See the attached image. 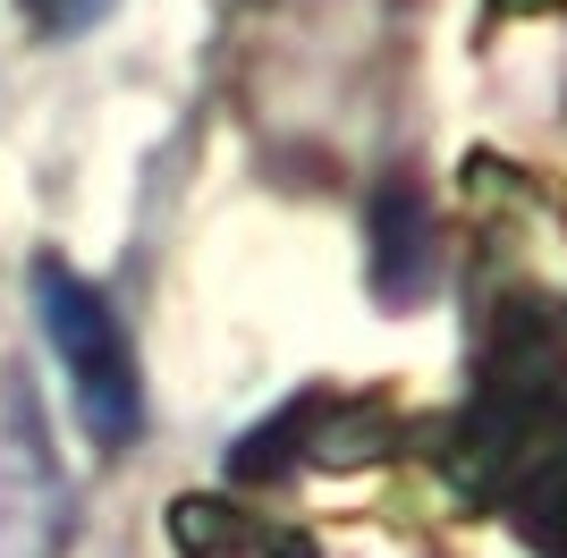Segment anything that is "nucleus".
I'll list each match as a JSON object with an SVG mask.
<instances>
[{"label":"nucleus","mask_w":567,"mask_h":558,"mask_svg":"<svg viewBox=\"0 0 567 558\" xmlns=\"http://www.w3.org/2000/svg\"><path fill=\"white\" fill-rule=\"evenodd\" d=\"M450 474L466 499L567 550V330L550 304H499L483 381L450 423Z\"/></svg>","instance_id":"nucleus-1"},{"label":"nucleus","mask_w":567,"mask_h":558,"mask_svg":"<svg viewBox=\"0 0 567 558\" xmlns=\"http://www.w3.org/2000/svg\"><path fill=\"white\" fill-rule=\"evenodd\" d=\"M25 288H34L43 348L69 372V406H76V423H85V441H94L102 457H118V448L144 432V364H136V339L118 322V304L102 297L85 271H69L60 255L34 262Z\"/></svg>","instance_id":"nucleus-2"},{"label":"nucleus","mask_w":567,"mask_h":558,"mask_svg":"<svg viewBox=\"0 0 567 558\" xmlns=\"http://www.w3.org/2000/svg\"><path fill=\"white\" fill-rule=\"evenodd\" d=\"M399 441V415L381 397H339V390H306L297 406H280L271 423H255L237 441L229 474L237 483H280L297 465H364Z\"/></svg>","instance_id":"nucleus-3"},{"label":"nucleus","mask_w":567,"mask_h":558,"mask_svg":"<svg viewBox=\"0 0 567 558\" xmlns=\"http://www.w3.org/2000/svg\"><path fill=\"white\" fill-rule=\"evenodd\" d=\"M364 237H373V297H381V304L432 297V271H441V229H432L424 186H415V178H390V186L373 195Z\"/></svg>","instance_id":"nucleus-4"},{"label":"nucleus","mask_w":567,"mask_h":558,"mask_svg":"<svg viewBox=\"0 0 567 558\" xmlns=\"http://www.w3.org/2000/svg\"><path fill=\"white\" fill-rule=\"evenodd\" d=\"M25 9H34V25H43V34H85V25L111 18L118 0H25Z\"/></svg>","instance_id":"nucleus-5"},{"label":"nucleus","mask_w":567,"mask_h":558,"mask_svg":"<svg viewBox=\"0 0 567 558\" xmlns=\"http://www.w3.org/2000/svg\"><path fill=\"white\" fill-rule=\"evenodd\" d=\"M492 9H508V18H543V9H567V0H492Z\"/></svg>","instance_id":"nucleus-6"}]
</instances>
